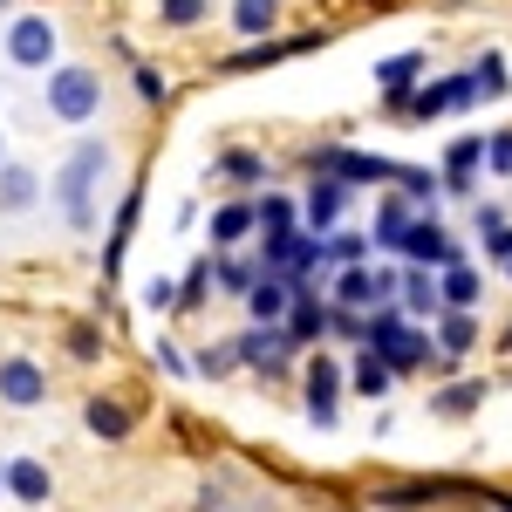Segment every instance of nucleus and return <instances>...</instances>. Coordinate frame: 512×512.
<instances>
[{
    "label": "nucleus",
    "instance_id": "29",
    "mask_svg": "<svg viewBox=\"0 0 512 512\" xmlns=\"http://www.w3.org/2000/svg\"><path fill=\"white\" fill-rule=\"evenodd\" d=\"M212 171H219V178H239V185H260V178H267V158H260V151H226Z\"/></svg>",
    "mask_w": 512,
    "mask_h": 512
},
{
    "label": "nucleus",
    "instance_id": "34",
    "mask_svg": "<svg viewBox=\"0 0 512 512\" xmlns=\"http://www.w3.org/2000/svg\"><path fill=\"white\" fill-rule=\"evenodd\" d=\"M396 185H403L410 198H437V192H444V178H431L424 164H396Z\"/></svg>",
    "mask_w": 512,
    "mask_h": 512
},
{
    "label": "nucleus",
    "instance_id": "4",
    "mask_svg": "<svg viewBox=\"0 0 512 512\" xmlns=\"http://www.w3.org/2000/svg\"><path fill=\"white\" fill-rule=\"evenodd\" d=\"M233 349H239V362H253L260 376H287V362H294V335H287L280 321H253Z\"/></svg>",
    "mask_w": 512,
    "mask_h": 512
},
{
    "label": "nucleus",
    "instance_id": "27",
    "mask_svg": "<svg viewBox=\"0 0 512 512\" xmlns=\"http://www.w3.org/2000/svg\"><path fill=\"white\" fill-rule=\"evenodd\" d=\"M321 253H328V267H362L369 260V239L362 233H321Z\"/></svg>",
    "mask_w": 512,
    "mask_h": 512
},
{
    "label": "nucleus",
    "instance_id": "14",
    "mask_svg": "<svg viewBox=\"0 0 512 512\" xmlns=\"http://www.w3.org/2000/svg\"><path fill=\"white\" fill-rule=\"evenodd\" d=\"M287 294H294V287H287L280 274H260L239 301H246V315H253V321H287Z\"/></svg>",
    "mask_w": 512,
    "mask_h": 512
},
{
    "label": "nucleus",
    "instance_id": "12",
    "mask_svg": "<svg viewBox=\"0 0 512 512\" xmlns=\"http://www.w3.org/2000/svg\"><path fill=\"white\" fill-rule=\"evenodd\" d=\"M472 342H478V321L465 315V308H444V315H437V342H431V349H437V369H451V362L472 349Z\"/></svg>",
    "mask_w": 512,
    "mask_h": 512
},
{
    "label": "nucleus",
    "instance_id": "8",
    "mask_svg": "<svg viewBox=\"0 0 512 512\" xmlns=\"http://www.w3.org/2000/svg\"><path fill=\"white\" fill-rule=\"evenodd\" d=\"M396 253H410V267H458V239L444 226H417V219H410V233H403Z\"/></svg>",
    "mask_w": 512,
    "mask_h": 512
},
{
    "label": "nucleus",
    "instance_id": "23",
    "mask_svg": "<svg viewBox=\"0 0 512 512\" xmlns=\"http://www.w3.org/2000/svg\"><path fill=\"white\" fill-rule=\"evenodd\" d=\"M349 383H355L362 396H390L396 376H390V362H383L376 349H362V355H355V369H349Z\"/></svg>",
    "mask_w": 512,
    "mask_h": 512
},
{
    "label": "nucleus",
    "instance_id": "37",
    "mask_svg": "<svg viewBox=\"0 0 512 512\" xmlns=\"http://www.w3.org/2000/svg\"><path fill=\"white\" fill-rule=\"evenodd\" d=\"M472 82H478V96H506V62H499V55H485V62L472 69Z\"/></svg>",
    "mask_w": 512,
    "mask_h": 512
},
{
    "label": "nucleus",
    "instance_id": "20",
    "mask_svg": "<svg viewBox=\"0 0 512 512\" xmlns=\"http://www.w3.org/2000/svg\"><path fill=\"white\" fill-rule=\"evenodd\" d=\"M403 233H410V205H403V198H383V205H376V233H369V246L396 253V246H403Z\"/></svg>",
    "mask_w": 512,
    "mask_h": 512
},
{
    "label": "nucleus",
    "instance_id": "45",
    "mask_svg": "<svg viewBox=\"0 0 512 512\" xmlns=\"http://www.w3.org/2000/svg\"><path fill=\"white\" fill-rule=\"evenodd\" d=\"M506 274H512V260H506Z\"/></svg>",
    "mask_w": 512,
    "mask_h": 512
},
{
    "label": "nucleus",
    "instance_id": "31",
    "mask_svg": "<svg viewBox=\"0 0 512 512\" xmlns=\"http://www.w3.org/2000/svg\"><path fill=\"white\" fill-rule=\"evenodd\" d=\"M192 369L219 383V376H233V369H239V349H233V342H212V349H198V355H192Z\"/></svg>",
    "mask_w": 512,
    "mask_h": 512
},
{
    "label": "nucleus",
    "instance_id": "41",
    "mask_svg": "<svg viewBox=\"0 0 512 512\" xmlns=\"http://www.w3.org/2000/svg\"><path fill=\"white\" fill-rule=\"evenodd\" d=\"M485 253H492V260H512V226H506V219L485 226Z\"/></svg>",
    "mask_w": 512,
    "mask_h": 512
},
{
    "label": "nucleus",
    "instance_id": "2",
    "mask_svg": "<svg viewBox=\"0 0 512 512\" xmlns=\"http://www.w3.org/2000/svg\"><path fill=\"white\" fill-rule=\"evenodd\" d=\"M48 110L62 123H89L103 110V82L89 76V69H55V76H48Z\"/></svg>",
    "mask_w": 512,
    "mask_h": 512
},
{
    "label": "nucleus",
    "instance_id": "32",
    "mask_svg": "<svg viewBox=\"0 0 512 512\" xmlns=\"http://www.w3.org/2000/svg\"><path fill=\"white\" fill-rule=\"evenodd\" d=\"M212 280H219L226 294H246V287L260 280V267H253V260H233V253H226V260H212Z\"/></svg>",
    "mask_w": 512,
    "mask_h": 512
},
{
    "label": "nucleus",
    "instance_id": "19",
    "mask_svg": "<svg viewBox=\"0 0 512 512\" xmlns=\"http://www.w3.org/2000/svg\"><path fill=\"white\" fill-rule=\"evenodd\" d=\"M233 28L246 41H267L280 28V0H233Z\"/></svg>",
    "mask_w": 512,
    "mask_h": 512
},
{
    "label": "nucleus",
    "instance_id": "11",
    "mask_svg": "<svg viewBox=\"0 0 512 512\" xmlns=\"http://www.w3.org/2000/svg\"><path fill=\"white\" fill-rule=\"evenodd\" d=\"M287 335H294V349H308V342L328 335V301H315V287L287 294Z\"/></svg>",
    "mask_w": 512,
    "mask_h": 512
},
{
    "label": "nucleus",
    "instance_id": "26",
    "mask_svg": "<svg viewBox=\"0 0 512 512\" xmlns=\"http://www.w3.org/2000/svg\"><path fill=\"white\" fill-rule=\"evenodd\" d=\"M294 219H301L294 198H253V226L260 233H294Z\"/></svg>",
    "mask_w": 512,
    "mask_h": 512
},
{
    "label": "nucleus",
    "instance_id": "5",
    "mask_svg": "<svg viewBox=\"0 0 512 512\" xmlns=\"http://www.w3.org/2000/svg\"><path fill=\"white\" fill-rule=\"evenodd\" d=\"M472 103H478L472 76H444V82H424L403 110H410V117H444V110H472Z\"/></svg>",
    "mask_w": 512,
    "mask_h": 512
},
{
    "label": "nucleus",
    "instance_id": "3",
    "mask_svg": "<svg viewBox=\"0 0 512 512\" xmlns=\"http://www.w3.org/2000/svg\"><path fill=\"white\" fill-rule=\"evenodd\" d=\"M55 48H62V35H55L48 14H21V21L7 28V62H14V69H48Z\"/></svg>",
    "mask_w": 512,
    "mask_h": 512
},
{
    "label": "nucleus",
    "instance_id": "38",
    "mask_svg": "<svg viewBox=\"0 0 512 512\" xmlns=\"http://www.w3.org/2000/svg\"><path fill=\"white\" fill-rule=\"evenodd\" d=\"M144 308H158V315H178V287H171V280H144Z\"/></svg>",
    "mask_w": 512,
    "mask_h": 512
},
{
    "label": "nucleus",
    "instance_id": "6",
    "mask_svg": "<svg viewBox=\"0 0 512 512\" xmlns=\"http://www.w3.org/2000/svg\"><path fill=\"white\" fill-rule=\"evenodd\" d=\"M0 403H14V410L48 403V369L28 362V355H7V362H0Z\"/></svg>",
    "mask_w": 512,
    "mask_h": 512
},
{
    "label": "nucleus",
    "instance_id": "21",
    "mask_svg": "<svg viewBox=\"0 0 512 512\" xmlns=\"http://www.w3.org/2000/svg\"><path fill=\"white\" fill-rule=\"evenodd\" d=\"M246 233H253V205H246V198H233V205L212 212V246H239Z\"/></svg>",
    "mask_w": 512,
    "mask_h": 512
},
{
    "label": "nucleus",
    "instance_id": "44",
    "mask_svg": "<svg viewBox=\"0 0 512 512\" xmlns=\"http://www.w3.org/2000/svg\"><path fill=\"white\" fill-rule=\"evenodd\" d=\"M0 485H7V465H0Z\"/></svg>",
    "mask_w": 512,
    "mask_h": 512
},
{
    "label": "nucleus",
    "instance_id": "7",
    "mask_svg": "<svg viewBox=\"0 0 512 512\" xmlns=\"http://www.w3.org/2000/svg\"><path fill=\"white\" fill-rule=\"evenodd\" d=\"M369 349H376L383 362H390V376H396V369H431V362H437L431 335H417L410 321H396L390 335H383V342H369Z\"/></svg>",
    "mask_w": 512,
    "mask_h": 512
},
{
    "label": "nucleus",
    "instance_id": "42",
    "mask_svg": "<svg viewBox=\"0 0 512 512\" xmlns=\"http://www.w3.org/2000/svg\"><path fill=\"white\" fill-rule=\"evenodd\" d=\"M164 89H171V82H164L158 69H137V96H144V103H164Z\"/></svg>",
    "mask_w": 512,
    "mask_h": 512
},
{
    "label": "nucleus",
    "instance_id": "43",
    "mask_svg": "<svg viewBox=\"0 0 512 512\" xmlns=\"http://www.w3.org/2000/svg\"><path fill=\"white\" fill-rule=\"evenodd\" d=\"M0 164H7V137H0Z\"/></svg>",
    "mask_w": 512,
    "mask_h": 512
},
{
    "label": "nucleus",
    "instance_id": "36",
    "mask_svg": "<svg viewBox=\"0 0 512 512\" xmlns=\"http://www.w3.org/2000/svg\"><path fill=\"white\" fill-rule=\"evenodd\" d=\"M151 362H158L164 376H192V355L178 349V342H164V335H158V342H151Z\"/></svg>",
    "mask_w": 512,
    "mask_h": 512
},
{
    "label": "nucleus",
    "instance_id": "46",
    "mask_svg": "<svg viewBox=\"0 0 512 512\" xmlns=\"http://www.w3.org/2000/svg\"><path fill=\"white\" fill-rule=\"evenodd\" d=\"M506 349H512V335H506Z\"/></svg>",
    "mask_w": 512,
    "mask_h": 512
},
{
    "label": "nucleus",
    "instance_id": "17",
    "mask_svg": "<svg viewBox=\"0 0 512 512\" xmlns=\"http://www.w3.org/2000/svg\"><path fill=\"white\" fill-rule=\"evenodd\" d=\"M41 198V171L28 164H0V212H28Z\"/></svg>",
    "mask_w": 512,
    "mask_h": 512
},
{
    "label": "nucleus",
    "instance_id": "28",
    "mask_svg": "<svg viewBox=\"0 0 512 512\" xmlns=\"http://www.w3.org/2000/svg\"><path fill=\"white\" fill-rule=\"evenodd\" d=\"M478 403H485V383H451L444 396H431V417H465Z\"/></svg>",
    "mask_w": 512,
    "mask_h": 512
},
{
    "label": "nucleus",
    "instance_id": "33",
    "mask_svg": "<svg viewBox=\"0 0 512 512\" xmlns=\"http://www.w3.org/2000/svg\"><path fill=\"white\" fill-rule=\"evenodd\" d=\"M212 14V0H158V21L164 28H198Z\"/></svg>",
    "mask_w": 512,
    "mask_h": 512
},
{
    "label": "nucleus",
    "instance_id": "13",
    "mask_svg": "<svg viewBox=\"0 0 512 512\" xmlns=\"http://www.w3.org/2000/svg\"><path fill=\"white\" fill-rule=\"evenodd\" d=\"M321 35H294V41H246V48H239V55H226V62H219V69H226V76H239V69H274L280 55H294V48H315Z\"/></svg>",
    "mask_w": 512,
    "mask_h": 512
},
{
    "label": "nucleus",
    "instance_id": "39",
    "mask_svg": "<svg viewBox=\"0 0 512 512\" xmlns=\"http://www.w3.org/2000/svg\"><path fill=\"white\" fill-rule=\"evenodd\" d=\"M96 349H103V335H96L89 321H82V328H69V355H76V362H96Z\"/></svg>",
    "mask_w": 512,
    "mask_h": 512
},
{
    "label": "nucleus",
    "instance_id": "18",
    "mask_svg": "<svg viewBox=\"0 0 512 512\" xmlns=\"http://www.w3.org/2000/svg\"><path fill=\"white\" fill-rule=\"evenodd\" d=\"M396 294H403V315H417V321H437L444 315V301H437V287L424 267H410V274L396 280Z\"/></svg>",
    "mask_w": 512,
    "mask_h": 512
},
{
    "label": "nucleus",
    "instance_id": "35",
    "mask_svg": "<svg viewBox=\"0 0 512 512\" xmlns=\"http://www.w3.org/2000/svg\"><path fill=\"white\" fill-rule=\"evenodd\" d=\"M205 287H212V260H198L192 274H185V287H178V315H185V308H198V301H205Z\"/></svg>",
    "mask_w": 512,
    "mask_h": 512
},
{
    "label": "nucleus",
    "instance_id": "10",
    "mask_svg": "<svg viewBox=\"0 0 512 512\" xmlns=\"http://www.w3.org/2000/svg\"><path fill=\"white\" fill-rule=\"evenodd\" d=\"M335 403H342V362L335 355H315L308 362V417L315 424H335Z\"/></svg>",
    "mask_w": 512,
    "mask_h": 512
},
{
    "label": "nucleus",
    "instance_id": "30",
    "mask_svg": "<svg viewBox=\"0 0 512 512\" xmlns=\"http://www.w3.org/2000/svg\"><path fill=\"white\" fill-rule=\"evenodd\" d=\"M437 301H444V308H472V301H478V274H472V267H451L444 287H437Z\"/></svg>",
    "mask_w": 512,
    "mask_h": 512
},
{
    "label": "nucleus",
    "instance_id": "9",
    "mask_svg": "<svg viewBox=\"0 0 512 512\" xmlns=\"http://www.w3.org/2000/svg\"><path fill=\"white\" fill-rule=\"evenodd\" d=\"M342 205H349V185H342V178H328V171H315V185H308V198H301L308 233H328V226L342 219Z\"/></svg>",
    "mask_w": 512,
    "mask_h": 512
},
{
    "label": "nucleus",
    "instance_id": "40",
    "mask_svg": "<svg viewBox=\"0 0 512 512\" xmlns=\"http://www.w3.org/2000/svg\"><path fill=\"white\" fill-rule=\"evenodd\" d=\"M485 164H492V171H512V130L485 137Z\"/></svg>",
    "mask_w": 512,
    "mask_h": 512
},
{
    "label": "nucleus",
    "instance_id": "15",
    "mask_svg": "<svg viewBox=\"0 0 512 512\" xmlns=\"http://www.w3.org/2000/svg\"><path fill=\"white\" fill-rule=\"evenodd\" d=\"M478 158H485V137H451V151H444V185L465 198L472 192V171H478Z\"/></svg>",
    "mask_w": 512,
    "mask_h": 512
},
{
    "label": "nucleus",
    "instance_id": "16",
    "mask_svg": "<svg viewBox=\"0 0 512 512\" xmlns=\"http://www.w3.org/2000/svg\"><path fill=\"white\" fill-rule=\"evenodd\" d=\"M424 76V55H390V62H383V69H376V82H383V103H390V110H403V103H410V82Z\"/></svg>",
    "mask_w": 512,
    "mask_h": 512
},
{
    "label": "nucleus",
    "instance_id": "25",
    "mask_svg": "<svg viewBox=\"0 0 512 512\" xmlns=\"http://www.w3.org/2000/svg\"><path fill=\"white\" fill-rule=\"evenodd\" d=\"M362 301H376V274L369 267H342L335 274V308H362Z\"/></svg>",
    "mask_w": 512,
    "mask_h": 512
},
{
    "label": "nucleus",
    "instance_id": "22",
    "mask_svg": "<svg viewBox=\"0 0 512 512\" xmlns=\"http://www.w3.org/2000/svg\"><path fill=\"white\" fill-rule=\"evenodd\" d=\"M7 492H14V499H28V506H41V499H48V465L14 458V465H7Z\"/></svg>",
    "mask_w": 512,
    "mask_h": 512
},
{
    "label": "nucleus",
    "instance_id": "1",
    "mask_svg": "<svg viewBox=\"0 0 512 512\" xmlns=\"http://www.w3.org/2000/svg\"><path fill=\"white\" fill-rule=\"evenodd\" d=\"M110 171V144L103 137H82L76 158L55 171V198H62V212H69V226L89 233V219H96V178Z\"/></svg>",
    "mask_w": 512,
    "mask_h": 512
},
{
    "label": "nucleus",
    "instance_id": "24",
    "mask_svg": "<svg viewBox=\"0 0 512 512\" xmlns=\"http://www.w3.org/2000/svg\"><path fill=\"white\" fill-rule=\"evenodd\" d=\"M89 431L96 437H130V410L117 396H89Z\"/></svg>",
    "mask_w": 512,
    "mask_h": 512
}]
</instances>
